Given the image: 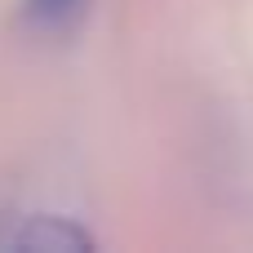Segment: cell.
Returning <instances> with one entry per match:
<instances>
[{
    "mask_svg": "<svg viewBox=\"0 0 253 253\" xmlns=\"http://www.w3.org/2000/svg\"><path fill=\"white\" fill-rule=\"evenodd\" d=\"M98 240L62 218V213H4L0 218V249L18 253H71V249H93Z\"/></svg>",
    "mask_w": 253,
    "mask_h": 253,
    "instance_id": "1",
    "label": "cell"
},
{
    "mask_svg": "<svg viewBox=\"0 0 253 253\" xmlns=\"http://www.w3.org/2000/svg\"><path fill=\"white\" fill-rule=\"evenodd\" d=\"M89 0H22V27L36 36H67L84 18Z\"/></svg>",
    "mask_w": 253,
    "mask_h": 253,
    "instance_id": "2",
    "label": "cell"
}]
</instances>
